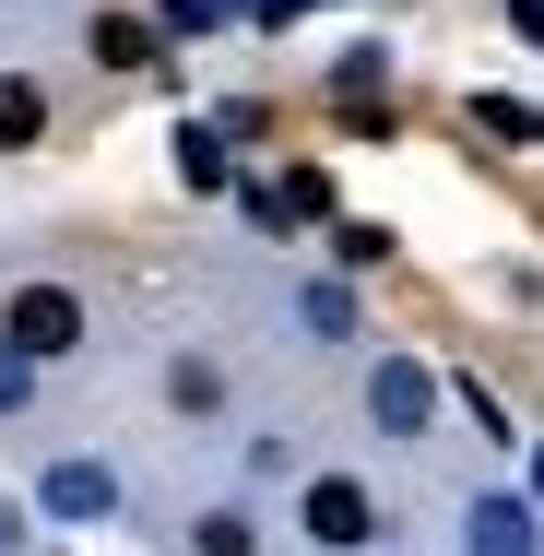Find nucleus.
<instances>
[{
	"label": "nucleus",
	"instance_id": "423d86ee",
	"mask_svg": "<svg viewBox=\"0 0 544 556\" xmlns=\"http://www.w3.org/2000/svg\"><path fill=\"white\" fill-rule=\"evenodd\" d=\"M461 118H473V130H497V142H544V118L521 108V96H473Z\"/></svg>",
	"mask_w": 544,
	"mask_h": 556
},
{
	"label": "nucleus",
	"instance_id": "f257e3e1",
	"mask_svg": "<svg viewBox=\"0 0 544 556\" xmlns=\"http://www.w3.org/2000/svg\"><path fill=\"white\" fill-rule=\"evenodd\" d=\"M0 332L24 343V355H72V343H84V308H72V296H60V285H24V296H12V320H0Z\"/></svg>",
	"mask_w": 544,
	"mask_h": 556
},
{
	"label": "nucleus",
	"instance_id": "ddd939ff",
	"mask_svg": "<svg viewBox=\"0 0 544 556\" xmlns=\"http://www.w3.org/2000/svg\"><path fill=\"white\" fill-rule=\"evenodd\" d=\"M24 403V343H0V415Z\"/></svg>",
	"mask_w": 544,
	"mask_h": 556
},
{
	"label": "nucleus",
	"instance_id": "9d476101",
	"mask_svg": "<svg viewBox=\"0 0 544 556\" xmlns=\"http://www.w3.org/2000/svg\"><path fill=\"white\" fill-rule=\"evenodd\" d=\"M331 249H343L355 273H379V261H391V225H331Z\"/></svg>",
	"mask_w": 544,
	"mask_h": 556
},
{
	"label": "nucleus",
	"instance_id": "1a4fd4ad",
	"mask_svg": "<svg viewBox=\"0 0 544 556\" xmlns=\"http://www.w3.org/2000/svg\"><path fill=\"white\" fill-rule=\"evenodd\" d=\"M273 190H284V225H320V214H331V178H320V166H296V178H273Z\"/></svg>",
	"mask_w": 544,
	"mask_h": 556
},
{
	"label": "nucleus",
	"instance_id": "4468645a",
	"mask_svg": "<svg viewBox=\"0 0 544 556\" xmlns=\"http://www.w3.org/2000/svg\"><path fill=\"white\" fill-rule=\"evenodd\" d=\"M509 24H521V36H533V48H544V0H509Z\"/></svg>",
	"mask_w": 544,
	"mask_h": 556
},
{
	"label": "nucleus",
	"instance_id": "6e6552de",
	"mask_svg": "<svg viewBox=\"0 0 544 556\" xmlns=\"http://www.w3.org/2000/svg\"><path fill=\"white\" fill-rule=\"evenodd\" d=\"M178 178H190V190H225V142L214 130H178Z\"/></svg>",
	"mask_w": 544,
	"mask_h": 556
},
{
	"label": "nucleus",
	"instance_id": "20e7f679",
	"mask_svg": "<svg viewBox=\"0 0 544 556\" xmlns=\"http://www.w3.org/2000/svg\"><path fill=\"white\" fill-rule=\"evenodd\" d=\"M96 60L107 72H154V24L142 12H96Z\"/></svg>",
	"mask_w": 544,
	"mask_h": 556
},
{
	"label": "nucleus",
	"instance_id": "f03ea898",
	"mask_svg": "<svg viewBox=\"0 0 544 556\" xmlns=\"http://www.w3.org/2000/svg\"><path fill=\"white\" fill-rule=\"evenodd\" d=\"M308 533H320L331 556H355L367 533H379V509H367V485H343V473H331V485H308Z\"/></svg>",
	"mask_w": 544,
	"mask_h": 556
},
{
	"label": "nucleus",
	"instance_id": "9b49d317",
	"mask_svg": "<svg viewBox=\"0 0 544 556\" xmlns=\"http://www.w3.org/2000/svg\"><path fill=\"white\" fill-rule=\"evenodd\" d=\"M36 118H48V108H36V84H0V142H36Z\"/></svg>",
	"mask_w": 544,
	"mask_h": 556
},
{
	"label": "nucleus",
	"instance_id": "7ed1b4c3",
	"mask_svg": "<svg viewBox=\"0 0 544 556\" xmlns=\"http://www.w3.org/2000/svg\"><path fill=\"white\" fill-rule=\"evenodd\" d=\"M48 509H60V521H107V509H118V485L96 473V462H60V473H48Z\"/></svg>",
	"mask_w": 544,
	"mask_h": 556
},
{
	"label": "nucleus",
	"instance_id": "f8f14e48",
	"mask_svg": "<svg viewBox=\"0 0 544 556\" xmlns=\"http://www.w3.org/2000/svg\"><path fill=\"white\" fill-rule=\"evenodd\" d=\"M202 556H249V521H237V509H214V521H202Z\"/></svg>",
	"mask_w": 544,
	"mask_h": 556
},
{
	"label": "nucleus",
	"instance_id": "0eeeda50",
	"mask_svg": "<svg viewBox=\"0 0 544 556\" xmlns=\"http://www.w3.org/2000/svg\"><path fill=\"white\" fill-rule=\"evenodd\" d=\"M473 556H533V521L521 509H473Z\"/></svg>",
	"mask_w": 544,
	"mask_h": 556
},
{
	"label": "nucleus",
	"instance_id": "39448f33",
	"mask_svg": "<svg viewBox=\"0 0 544 556\" xmlns=\"http://www.w3.org/2000/svg\"><path fill=\"white\" fill-rule=\"evenodd\" d=\"M379 427H403V439L427 427V367H403V355L379 367Z\"/></svg>",
	"mask_w": 544,
	"mask_h": 556
}]
</instances>
